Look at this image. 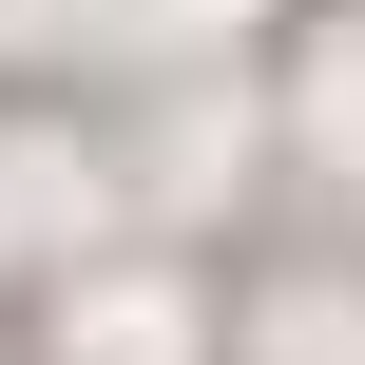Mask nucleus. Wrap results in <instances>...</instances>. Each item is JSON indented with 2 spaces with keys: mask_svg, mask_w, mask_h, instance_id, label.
Listing matches in <instances>:
<instances>
[]
</instances>
